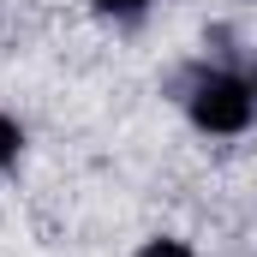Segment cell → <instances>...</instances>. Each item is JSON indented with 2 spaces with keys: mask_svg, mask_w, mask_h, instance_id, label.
Returning <instances> with one entry per match:
<instances>
[{
  "mask_svg": "<svg viewBox=\"0 0 257 257\" xmlns=\"http://www.w3.org/2000/svg\"><path fill=\"white\" fill-rule=\"evenodd\" d=\"M138 257H192V251H186L180 239H150V245H144Z\"/></svg>",
  "mask_w": 257,
  "mask_h": 257,
  "instance_id": "obj_4",
  "label": "cell"
},
{
  "mask_svg": "<svg viewBox=\"0 0 257 257\" xmlns=\"http://www.w3.org/2000/svg\"><path fill=\"white\" fill-rule=\"evenodd\" d=\"M18 150H24V132H18V120H12V114H0V174L18 162Z\"/></svg>",
  "mask_w": 257,
  "mask_h": 257,
  "instance_id": "obj_2",
  "label": "cell"
},
{
  "mask_svg": "<svg viewBox=\"0 0 257 257\" xmlns=\"http://www.w3.org/2000/svg\"><path fill=\"white\" fill-rule=\"evenodd\" d=\"M186 108H192V126H197V132L233 138V132L251 126L257 96H251V84L233 78V72H197L192 90H186Z\"/></svg>",
  "mask_w": 257,
  "mask_h": 257,
  "instance_id": "obj_1",
  "label": "cell"
},
{
  "mask_svg": "<svg viewBox=\"0 0 257 257\" xmlns=\"http://www.w3.org/2000/svg\"><path fill=\"white\" fill-rule=\"evenodd\" d=\"M245 84H251V96H257V66H251V78H245Z\"/></svg>",
  "mask_w": 257,
  "mask_h": 257,
  "instance_id": "obj_5",
  "label": "cell"
},
{
  "mask_svg": "<svg viewBox=\"0 0 257 257\" xmlns=\"http://www.w3.org/2000/svg\"><path fill=\"white\" fill-rule=\"evenodd\" d=\"M144 6L150 0H96V12H108V18H144Z\"/></svg>",
  "mask_w": 257,
  "mask_h": 257,
  "instance_id": "obj_3",
  "label": "cell"
}]
</instances>
